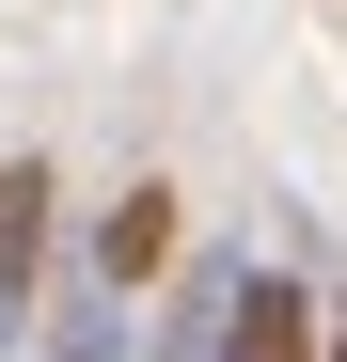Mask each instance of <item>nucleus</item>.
I'll return each mask as SVG.
<instances>
[{
    "mask_svg": "<svg viewBox=\"0 0 347 362\" xmlns=\"http://www.w3.org/2000/svg\"><path fill=\"white\" fill-rule=\"evenodd\" d=\"M32 346H47V362H142L127 284H95L79 252H47V284H32Z\"/></svg>",
    "mask_w": 347,
    "mask_h": 362,
    "instance_id": "1",
    "label": "nucleus"
},
{
    "mask_svg": "<svg viewBox=\"0 0 347 362\" xmlns=\"http://www.w3.org/2000/svg\"><path fill=\"white\" fill-rule=\"evenodd\" d=\"M174 252H190V205H174L158 173H142V189H110V205H95V236H79V268H95V284H127V299H142Z\"/></svg>",
    "mask_w": 347,
    "mask_h": 362,
    "instance_id": "2",
    "label": "nucleus"
},
{
    "mask_svg": "<svg viewBox=\"0 0 347 362\" xmlns=\"http://www.w3.org/2000/svg\"><path fill=\"white\" fill-rule=\"evenodd\" d=\"M221 362H331V331H316V284H300V268H237Z\"/></svg>",
    "mask_w": 347,
    "mask_h": 362,
    "instance_id": "3",
    "label": "nucleus"
},
{
    "mask_svg": "<svg viewBox=\"0 0 347 362\" xmlns=\"http://www.w3.org/2000/svg\"><path fill=\"white\" fill-rule=\"evenodd\" d=\"M237 268H253V252H174V299H158L142 362H221V315H237Z\"/></svg>",
    "mask_w": 347,
    "mask_h": 362,
    "instance_id": "4",
    "label": "nucleus"
},
{
    "mask_svg": "<svg viewBox=\"0 0 347 362\" xmlns=\"http://www.w3.org/2000/svg\"><path fill=\"white\" fill-rule=\"evenodd\" d=\"M316 331H331V362H347V252H331V299H316Z\"/></svg>",
    "mask_w": 347,
    "mask_h": 362,
    "instance_id": "5",
    "label": "nucleus"
}]
</instances>
